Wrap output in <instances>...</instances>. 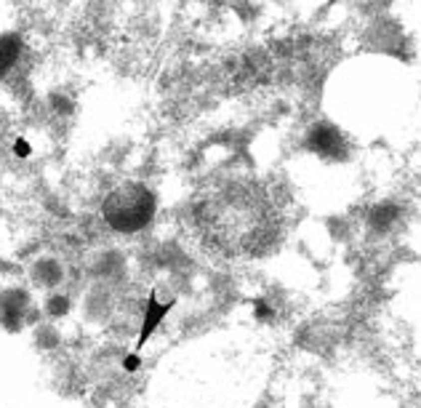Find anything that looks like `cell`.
Instances as JSON below:
<instances>
[{"mask_svg":"<svg viewBox=\"0 0 421 408\" xmlns=\"http://www.w3.org/2000/svg\"><path fill=\"white\" fill-rule=\"evenodd\" d=\"M21 53V40L16 35H0V78L16 64Z\"/></svg>","mask_w":421,"mask_h":408,"instance_id":"277c9868","label":"cell"},{"mask_svg":"<svg viewBox=\"0 0 421 408\" xmlns=\"http://www.w3.org/2000/svg\"><path fill=\"white\" fill-rule=\"evenodd\" d=\"M24 302H27V296L19 294V291H8V294H3V299H0V323H3L5 328L13 331V328L21 326Z\"/></svg>","mask_w":421,"mask_h":408,"instance_id":"3957f363","label":"cell"},{"mask_svg":"<svg viewBox=\"0 0 421 408\" xmlns=\"http://www.w3.org/2000/svg\"><path fill=\"white\" fill-rule=\"evenodd\" d=\"M155 213V195L144 184H126L104 200V219L120 232H136L150 224Z\"/></svg>","mask_w":421,"mask_h":408,"instance_id":"6da1fadb","label":"cell"},{"mask_svg":"<svg viewBox=\"0 0 421 408\" xmlns=\"http://www.w3.org/2000/svg\"><path fill=\"white\" fill-rule=\"evenodd\" d=\"M13 155H16V158H29V155H32L29 142L27 139H16V142H13Z\"/></svg>","mask_w":421,"mask_h":408,"instance_id":"52a82bcc","label":"cell"},{"mask_svg":"<svg viewBox=\"0 0 421 408\" xmlns=\"http://www.w3.org/2000/svg\"><path fill=\"white\" fill-rule=\"evenodd\" d=\"M123 366H126L128 371H134V368L139 366V358H136V355H131V358H128V360H126V363H123Z\"/></svg>","mask_w":421,"mask_h":408,"instance_id":"ba28073f","label":"cell"},{"mask_svg":"<svg viewBox=\"0 0 421 408\" xmlns=\"http://www.w3.org/2000/svg\"><path fill=\"white\" fill-rule=\"evenodd\" d=\"M37 269H40V267H37ZM35 278H37V283H43V286H56V283L61 280V269L56 264H51V261H45L43 269L35 275Z\"/></svg>","mask_w":421,"mask_h":408,"instance_id":"5b68a950","label":"cell"},{"mask_svg":"<svg viewBox=\"0 0 421 408\" xmlns=\"http://www.w3.org/2000/svg\"><path fill=\"white\" fill-rule=\"evenodd\" d=\"M67 310H69V299H67V296H61V294L51 296V299H48V304H45V312H48V315H53V318H59V315H64Z\"/></svg>","mask_w":421,"mask_h":408,"instance_id":"8992f818","label":"cell"},{"mask_svg":"<svg viewBox=\"0 0 421 408\" xmlns=\"http://www.w3.org/2000/svg\"><path fill=\"white\" fill-rule=\"evenodd\" d=\"M174 304H158V299H155V294H150V299H147V307H144V320H142V331H139V342H136V350H142L147 344V339H150L155 334V328L163 323V318L168 315V310Z\"/></svg>","mask_w":421,"mask_h":408,"instance_id":"7a4b0ae2","label":"cell"}]
</instances>
